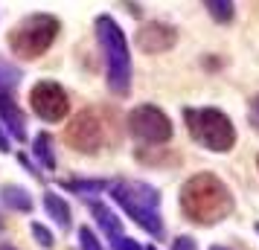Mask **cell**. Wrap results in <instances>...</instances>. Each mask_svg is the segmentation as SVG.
<instances>
[{
	"mask_svg": "<svg viewBox=\"0 0 259 250\" xmlns=\"http://www.w3.org/2000/svg\"><path fill=\"white\" fill-rule=\"evenodd\" d=\"M35 157L41 160V166L56 169V155H53V140H50V134H38L35 137Z\"/></svg>",
	"mask_w": 259,
	"mask_h": 250,
	"instance_id": "obj_15",
	"label": "cell"
},
{
	"mask_svg": "<svg viewBox=\"0 0 259 250\" xmlns=\"http://www.w3.org/2000/svg\"><path fill=\"white\" fill-rule=\"evenodd\" d=\"M149 250H157V247H149Z\"/></svg>",
	"mask_w": 259,
	"mask_h": 250,
	"instance_id": "obj_26",
	"label": "cell"
},
{
	"mask_svg": "<svg viewBox=\"0 0 259 250\" xmlns=\"http://www.w3.org/2000/svg\"><path fill=\"white\" fill-rule=\"evenodd\" d=\"M210 250H227V247H210Z\"/></svg>",
	"mask_w": 259,
	"mask_h": 250,
	"instance_id": "obj_24",
	"label": "cell"
},
{
	"mask_svg": "<svg viewBox=\"0 0 259 250\" xmlns=\"http://www.w3.org/2000/svg\"><path fill=\"white\" fill-rule=\"evenodd\" d=\"M207 12L215 24H230L233 21V0H204Z\"/></svg>",
	"mask_w": 259,
	"mask_h": 250,
	"instance_id": "obj_14",
	"label": "cell"
},
{
	"mask_svg": "<svg viewBox=\"0 0 259 250\" xmlns=\"http://www.w3.org/2000/svg\"><path fill=\"white\" fill-rule=\"evenodd\" d=\"M79 244H82V250H102L99 238H96L88 227H82V230H79Z\"/></svg>",
	"mask_w": 259,
	"mask_h": 250,
	"instance_id": "obj_17",
	"label": "cell"
},
{
	"mask_svg": "<svg viewBox=\"0 0 259 250\" xmlns=\"http://www.w3.org/2000/svg\"><path fill=\"white\" fill-rule=\"evenodd\" d=\"M0 152H9V140H6V134L0 128Z\"/></svg>",
	"mask_w": 259,
	"mask_h": 250,
	"instance_id": "obj_21",
	"label": "cell"
},
{
	"mask_svg": "<svg viewBox=\"0 0 259 250\" xmlns=\"http://www.w3.org/2000/svg\"><path fill=\"white\" fill-rule=\"evenodd\" d=\"M0 119H3V125L12 131V137L18 140H26V119L21 114V108L15 105V99L6 90H0Z\"/></svg>",
	"mask_w": 259,
	"mask_h": 250,
	"instance_id": "obj_10",
	"label": "cell"
},
{
	"mask_svg": "<svg viewBox=\"0 0 259 250\" xmlns=\"http://www.w3.org/2000/svg\"><path fill=\"white\" fill-rule=\"evenodd\" d=\"M0 201L6 204L9 210H21V213H29L32 210V195L24 186H15V183H6L0 189Z\"/></svg>",
	"mask_w": 259,
	"mask_h": 250,
	"instance_id": "obj_11",
	"label": "cell"
},
{
	"mask_svg": "<svg viewBox=\"0 0 259 250\" xmlns=\"http://www.w3.org/2000/svg\"><path fill=\"white\" fill-rule=\"evenodd\" d=\"M59 29H61L59 18H53V15H29L21 24L12 26L6 41H9V49L18 59L35 61L53 47V41L59 38Z\"/></svg>",
	"mask_w": 259,
	"mask_h": 250,
	"instance_id": "obj_5",
	"label": "cell"
},
{
	"mask_svg": "<svg viewBox=\"0 0 259 250\" xmlns=\"http://www.w3.org/2000/svg\"><path fill=\"white\" fill-rule=\"evenodd\" d=\"M178 44V29L172 24H163V21H149L137 29V47L149 56H157V53H166Z\"/></svg>",
	"mask_w": 259,
	"mask_h": 250,
	"instance_id": "obj_9",
	"label": "cell"
},
{
	"mask_svg": "<svg viewBox=\"0 0 259 250\" xmlns=\"http://www.w3.org/2000/svg\"><path fill=\"white\" fill-rule=\"evenodd\" d=\"M111 198L149 233L163 236V218H160V192L143 180H117L111 186Z\"/></svg>",
	"mask_w": 259,
	"mask_h": 250,
	"instance_id": "obj_3",
	"label": "cell"
},
{
	"mask_svg": "<svg viewBox=\"0 0 259 250\" xmlns=\"http://www.w3.org/2000/svg\"><path fill=\"white\" fill-rule=\"evenodd\" d=\"M250 105H253V111H256V114H259V93L253 96V102H250Z\"/></svg>",
	"mask_w": 259,
	"mask_h": 250,
	"instance_id": "obj_22",
	"label": "cell"
},
{
	"mask_svg": "<svg viewBox=\"0 0 259 250\" xmlns=\"http://www.w3.org/2000/svg\"><path fill=\"white\" fill-rule=\"evenodd\" d=\"M256 166H259V155H256Z\"/></svg>",
	"mask_w": 259,
	"mask_h": 250,
	"instance_id": "obj_25",
	"label": "cell"
},
{
	"mask_svg": "<svg viewBox=\"0 0 259 250\" xmlns=\"http://www.w3.org/2000/svg\"><path fill=\"white\" fill-rule=\"evenodd\" d=\"M233 192L212 172H198L181 186V210L192 224L212 227L233 213Z\"/></svg>",
	"mask_w": 259,
	"mask_h": 250,
	"instance_id": "obj_1",
	"label": "cell"
},
{
	"mask_svg": "<svg viewBox=\"0 0 259 250\" xmlns=\"http://www.w3.org/2000/svg\"><path fill=\"white\" fill-rule=\"evenodd\" d=\"M108 183L105 180H73V183H67V189L79 192V195H96V192H102Z\"/></svg>",
	"mask_w": 259,
	"mask_h": 250,
	"instance_id": "obj_16",
	"label": "cell"
},
{
	"mask_svg": "<svg viewBox=\"0 0 259 250\" xmlns=\"http://www.w3.org/2000/svg\"><path fill=\"white\" fill-rule=\"evenodd\" d=\"M256 233H259V224H256Z\"/></svg>",
	"mask_w": 259,
	"mask_h": 250,
	"instance_id": "obj_27",
	"label": "cell"
},
{
	"mask_svg": "<svg viewBox=\"0 0 259 250\" xmlns=\"http://www.w3.org/2000/svg\"><path fill=\"white\" fill-rule=\"evenodd\" d=\"M184 119L192 140L215 155H224L236 145V128L230 117L219 108H184Z\"/></svg>",
	"mask_w": 259,
	"mask_h": 250,
	"instance_id": "obj_4",
	"label": "cell"
},
{
	"mask_svg": "<svg viewBox=\"0 0 259 250\" xmlns=\"http://www.w3.org/2000/svg\"><path fill=\"white\" fill-rule=\"evenodd\" d=\"M0 250H15V247H9V244H0Z\"/></svg>",
	"mask_w": 259,
	"mask_h": 250,
	"instance_id": "obj_23",
	"label": "cell"
},
{
	"mask_svg": "<svg viewBox=\"0 0 259 250\" xmlns=\"http://www.w3.org/2000/svg\"><path fill=\"white\" fill-rule=\"evenodd\" d=\"M91 213H94V218H96V224L105 230L108 236L114 238V236H122V224H119V218L114 213H111V207H105V204H99V201H94L91 204Z\"/></svg>",
	"mask_w": 259,
	"mask_h": 250,
	"instance_id": "obj_13",
	"label": "cell"
},
{
	"mask_svg": "<svg viewBox=\"0 0 259 250\" xmlns=\"http://www.w3.org/2000/svg\"><path fill=\"white\" fill-rule=\"evenodd\" d=\"M44 210H47V215L56 221L59 227H70V207L64 204V198L61 195H56V192H47L44 195Z\"/></svg>",
	"mask_w": 259,
	"mask_h": 250,
	"instance_id": "obj_12",
	"label": "cell"
},
{
	"mask_svg": "<svg viewBox=\"0 0 259 250\" xmlns=\"http://www.w3.org/2000/svg\"><path fill=\"white\" fill-rule=\"evenodd\" d=\"M111 247L114 250H143L134 238H128V236H114L111 238Z\"/></svg>",
	"mask_w": 259,
	"mask_h": 250,
	"instance_id": "obj_18",
	"label": "cell"
},
{
	"mask_svg": "<svg viewBox=\"0 0 259 250\" xmlns=\"http://www.w3.org/2000/svg\"><path fill=\"white\" fill-rule=\"evenodd\" d=\"M64 140H67L70 148L82 152V155H96V152L108 143V122L102 119L99 111H94V108L79 111V114L70 119V125H67V131H64Z\"/></svg>",
	"mask_w": 259,
	"mask_h": 250,
	"instance_id": "obj_6",
	"label": "cell"
},
{
	"mask_svg": "<svg viewBox=\"0 0 259 250\" xmlns=\"http://www.w3.org/2000/svg\"><path fill=\"white\" fill-rule=\"evenodd\" d=\"M32 236H35L38 244H44V247H53V244H56V241H53V233L41 224H32Z\"/></svg>",
	"mask_w": 259,
	"mask_h": 250,
	"instance_id": "obj_19",
	"label": "cell"
},
{
	"mask_svg": "<svg viewBox=\"0 0 259 250\" xmlns=\"http://www.w3.org/2000/svg\"><path fill=\"white\" fill-rule=\"evenodd\" d=\"M29 108L44 122H61V119L70 114V99H67V90L59 82L41 79L29 90Z\"/></svg>",
	"mask_w": 259,
	"mask_h": 250,
	"instance_id": "obj_8",
	"label": "cell"
},
{
	"mask_svg": "<svg viewBox=\"0 0 259 250\" xmlns=\"http://www.w3.org/2000/svg\"><path fill=\"white\" fill-rule=\"evenodd\" d=\"M96 41L105 59V79L108 90L117 96H128L131 90V53L128 41L122 35L119 24L111 15H99L96 18Z\"/></svg>",
	"mask_w": 259,
	"mask_h": 250,
	"instance_id": "obj_2",
	"label": "cell"
},
{
	"mask_svg": "<svg viewBox=\"0 0 259 250\" xmlns=\"http://www.w3.org/2000/svg\"><path fill=\"white\" fill-rule=\"evenodd\" d=\"M128 131L140 143L160 145L172 140V119L157 105H137L128 114Z\"/></svg>",
	"mask_w": 259,
	"mask_h": 250,
	"instance_id": "obj_7",
	"label": "cell"
},
{
	"mask_svg": "<svg viewBox=\"0 0 259 250\" xmlns=\"http://www.w3.org/2000/svg\"><path fill=\"white\" fill-rule=\"evenodd\" d=\"M172 250H198V244H195L192 236H178L175 241H172Z\"/></svg>",
	"mask_w": 259,
	"mask_h": 250,
	"instance_id": "obj_20",
	"label": "cell"
}]
</instances>
